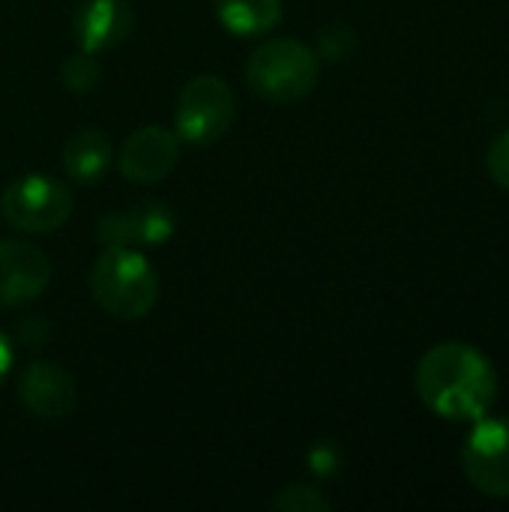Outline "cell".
Masks as SVG:
<instances>
[{
  "label": "cell",
  "instance_id": "5bb4252c",
  "mask_svg": "<svg viewBox=\"0 0 509 512\" xmlns=\"http://www.w3.org/2000/svg\"><path fill=\"white\" fill-rule=\"evenodd\" d=\"M99 60L90 51H78L63 60L60 66V81L69 93H90L99 81Z\"/></svg>",
  "mask_w": 509,
  "mask_h": 512
},
{
  "label": "cell",
  "instance_id": "4fadbf2b",
  "mask_svg": "<svg viewBox=\"0 0 509 512\" xmlns=\"http://www.w3.org/2000/svg\"><path fill=\"white\" fill-rule=\"evenodd\" d=\"M216 18L231 36H264L282 21V0H216Z\"/></svg>",
  "mask_w": 509,
  "mask_h": 512
},
{
  "label": "cell",
  "instance_id": "7c38bea8",
  "mask_svg": "<svg viewBox=\"0 0 509 512\" xmlns=\"http://www.w3.org/2000/svg\"><path fill=\"white\" fill-rule=\"evenodd\" d=\"M111 141L99 129H81L63 144V168L78 183H96L111 165Z\"/></svg>",
  "mask_w": 509,
  "mask_h": 512
},
{
  "label": "cell",
  "instance_id": "9c48e42d",
  "mask_svg": "<svg viewBox=\"0 0 509 512\" xmlns=\"http://www.w3.org/2000/svg\"><path fill=\"white\" fill-rule=\"evenodd\" d=\"M48 282L51 261L42 249L21 240L0 243V306H27L36 297H42Z\"/></svg>",
  "mask_w": 509,
  "mask_h": 512
},
{
  "label": "cell",
  "instance_id": "6da1fadb",
  "mask_svg": "<svg viewBox=\"0 0 509 512\" xmlns=\"http://www.w3.org/2000/svg\"><path fill=\"white\" fill-rule=\"evenodd\" d=\"M417 393L423 405L447 420H480L498 399L492 360L468 342H441L417 363Z\"/></svg>",
  "mask_w": 509,
  "mask_h": 512
},
{
  "label": "cell",
  "instance_id": "ac0fdd59",
  "mask_svg": "<svg viewBox=\"0 0 509 512\" xmlns=\"http://www.w3.org/2000/svg\"><path fill=\"white\" fill-rule=\"evenodd\" d=\"M348 48H351V33L345 27H327L321 33V51H324V57L342 60L348 54Z\"/></svg>",
  "mask_w": 509,
  "mask_h": 512
},
{
  "label": "cell",
  "instance_id": "ffe728a7",
  "mask_svg": "<svg viewBox=\"0 0 509 512\" xmlns=\"http://www.w3.org/2000/svg\"><path fill=\"white\" fill-rule=\"evenodd\" d=\"M9 369H12V342H9V336L0 330V387H3V381H6V375H9Z\"/></svg>",
  "mask_w": 509,
  "mask_h": 512
},
{
  "label": "cell",
  "instance_id": "2e32d148",
  "mask_svg": "<svg viewBox=\"0 0 509 512\" xmlns=\"http://www.w3.org/2000/svg\"><path fill=\"white\" fill-rule=\"evenodd\" d=\"M486 168H489L492 180L509 192V129L492 141L489 156H486Z\"/></svg>",
  "mask_w": 509,
  "mask_h": 512
},
{
  "label": "cell",
  "instance_id": "9a60e30c",
  "mask_svg": "<svg viewBox=\"0 0 509 512\" xmlns=\"http://www.w3.org/2000/svg\"><path fill=\"white\" fill-rule=\"evenodd\" d=\"M270 510L276 512H330L333 504L315 489V486H285L276 492V498L270 501Z\"/></svg>",
  "mask_w": 509,
  "mask_h": 512
},
{
  "label": "cell",
  "instance_id": "3957f363",
  "mask_svg": "<svg viewBox=\"0 0 509 512\" xmlns=\"http://www.w3.org/2000/svg\"><path fill=\"white\" fill-rule=\"evenodd\" d=\"M246 81L255 96L273 105L306 99L318 84V57L300 39H267L246 63Z\"/></svg>",
  "mask_w": 509,
  "mask_h": 512
},
{
  "label": "cell",
  "instance_id": "d6986e66",
  "mask_svg": "<svg viewBox=\"0 0 509 512\" xmlns=\"http://www.w3.org/2000/svg\"><path fill=\"white\" fill-rule=\"evenodd\" d=\"M21 345L24 348H42V342H45V336H48V324H45V318H24V324H21Z\"/></svg>",
  "mask_w": 509,
  "mask_h": 512
},
{
  "label": "cell",
  "instance_id": "ba28073f",
  "mask_svg": "<svg viewBox=\"0 0 509 512\" xmlns=\"http://www.w3.org/2000/svg\"><path fill=\"white\" fill-rule=\"evenodd\" d=\"M180 159V138L165 126H144L132 132L120 153L117 168L129 183H159L165 180Z\"/></svg>",
  "mask_w": 509,
  "mask_h": 512
},
{
  "label": "cell",
  "instance_id": "8992f818",
  "mask_svg": "<svg viewBox=\"0 0 509 512\" xmlns=\"http://www.w3.org/2000/svg\"><path fill=\"white\" fill-rule=\"evenodd\" d=\"M462 447V471L486 498H509V420H474Z\"/></svg>",
  "mask_w": 509,
  "mask_h": 512
},
{
  "label": "cell",
  "instance_id": "30bf717a",
  "mask_svg": "<svg viewBox=\"0 0 509 512\" xmlns=\"http://www.w3.org/2000/svg\"><path fill=\"white\" fill-rule=\"evenodd\" d=\"M21 405L48 423L66 420L78 405V390L69 372L57 363H30L18 378Z\"/></svg>",
  "mask_w": 509,
  "mask_h": 512
},
{
  "label": "cell",
  "instance_id": "7a4b0ae2",
  "mask_svg": "<svg viewBox=\"0 0 509 512\" xmlns=\"http://www.w3.org/2000/svg\"><path fill=\"white\" fill-rule=\"evenodd\" d=\"M90 294L108 315L120 321L144 318L159 297L153 264L132 246H105L90 267Z\"/></svg>",
  "mask_w": 509,
  "mask_h": 512
},
{
  "label": "cell",
  "instance_id": "8fae6325",
  "mask_svg": "<svg viewBox=\"0 0 509 512\" xmlns=\"http://www.w3.org/2000/svg\"><path fill=\"white\" fill-rule=\"evenodd\" d=\"M75 39L81 51L102 54L120 45L132 30V9L126 0H87L72 18Z\"/></svg>",
  "mask_w": 509,
  "mask_h": 512
},
{
  "label": "cell",
  "instance_id": "52a82bcc",
  "mask_svg": "<svg viewBox=\"0 0 509 512\" xmlns=\"http://www.w3.org/2000/svg\"><path fill=\"white\" fill-rule=\"evenodd\" d=\"M177 228V216L162 201L111 210L96 222V237L105 246H162Z\"/></svg>",
  "mask_w": 509,
  "mask_h": 512
},
{
  "label": "cell",
  "instance_id": "e0dca14e",
  "mask_svg": "<svg viewBox=\"0 0 509 512\" xmlns=\"http://www.w3.org/2000/svg\"><path fill=\"white\" fill-rule=\"evenodd\" d=\"M339 462H342V456H339L336 444H330V441H321V444H315L309 450V468H312V474H321V477L336 474L339 471Z\"/></svg>",
  "mask_w": 509,
  "mask_h": 512
},
{
  "label": "cell",
  "instance_id": "5b68a950",
  "mask_svg": "<svg viewBox=\"0 0 509 512\" xmlns=\"http://www.w3.org/2000/svg\"><path fill=\"white\" fill-rule=\"evenodd\" d=\"M3 219L24 234L57 231L72 213V195L63 183L45 174H24L3 192Z\"/></svg>",
  "mask_w": 509,
  "mask_h": 512
},
{
  "label": "cell",
  "instance_id": "277c9868",
  "mask_svg": "<svg viewBox=\"0 0 509 512\" xmlns=\"http://www.w3.org/2000/svg\"><path fill=\"white\" fill-rule=\"evenodd\" d=\"M234 114V90L219 75H198L177 99V138L189 144H210L231 129Z\"/></svg>",
  "mask_w": 509,
  "mask_h": 512
}]
</instances>
